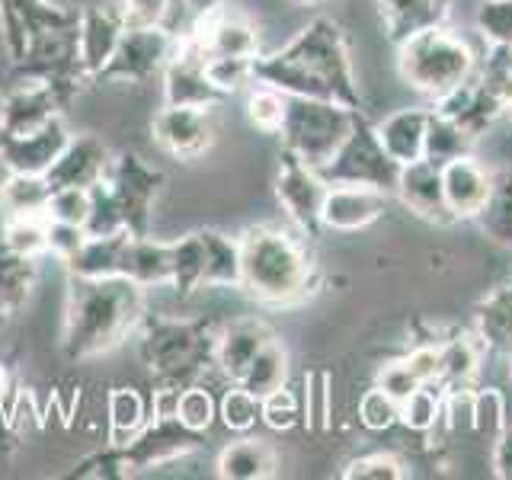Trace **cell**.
Masks as SVG:
<instances>
[{"mask_svg":"<svg viewBox=\"0 0 512 480\" xmlns=\"http://www.w3.org/2000/svg\"><path fill=\"white\" fill-rule=\"evenodd\" d=\"M253 84H269L285 96H311V100L365 109L346 32L330 16H314L279 52L256 55Z\"/></svg>","mask_w":512,"mask_h":480,"instance_id":"cell-1","label":"cell"},{"mask_svg":"<svg viewBox=\"0 0 512 480\" xmlns=\"http://www.w3.org/2000/svg\"><path fill=\"white\" fill-rule=\"evenodd\" d=\"M240 282L237 288L266 308H295L320 285V269L308 237L295 228L253 224L237 237Z\"/></svg>","mask_w":512,"mask_h":480,"instance_id":"cell-2","label":"cell"},{"mask_svg":"<svg viewBox=\"0 0 512 480\" xmlns=\"http://www.w3.org/2000/svg\"><path fill=\"white\" fill-rule=\"evenodd\" d=\"M144 320V288L125 276H71L61 346L71 359H96L119 349Z\"/></svg>","mask_w":512,"mask_h":480,"instance_id":"cell-3","label":"cell"},{"mask_svg":"<svg viewBox=\"0 0 512 480\" xmlns=\"http://www.w3.org/2000/svg\"><path fill=\"white\" fill-rule=\"evenodd\" d=\"M218 330L205 320H141V359L167 388L196 384L208 365H215Z\"/></svg>","mask_w":512,"mask_h":480,"instance_id":"cell-4","label":"cell"},{"mask_svg":"<svg viewBox=\"0 0 512 480\" xmlns=\"http://www.w3.org/2000/svg\"><path fill=\"white\" fill-rule=\"evenodd\" d=\"M477 61L471 42L445 23L429 26L397 45V71L404 84L429 100H439L464 84L477 71Z\"/></svg>","mask_w":512,"mask_h":480,"instance_id":"cell-5","label":"cell"},{"mask_svg":"<svg viewBox=\"0 0 512 480\" xmlns=\"http://www.w3.org/2000/svg\"><path fill=\"white\" fill-rule=\"evenodd\" d=\"M359 109H349L330 100H311V96H288L282 119V151L295 154L308 167L320 170L336 154V148L352 132Z\"/></svg>","mask_w":512,"mask_h":480,"instance_id":"cell-6","label":"cell"},{"mask_svg":"<svg viewBox=\"0 0 512 480\" xmlns=\"http://www.w3.org/2000/svg\"><path fill=\"white\" fill-rule=\"evenodd\" d=\"M327 183H359V186H375L394 196L400 164L384 151V144L378 138L375 122L365 116V109L356 112L352 132L346 141L336 148V154L317 170Z\"/></svg>","mask_w":512,"mask_h":480,"instance_id":"cell-7","label":"cell"},{"mask_svg":"<svg viewBox=\"0 0 512 480\" xmlns=\"http://www.w3.org/2000/svg\"><path fill=\"white\" fill-rule=\"evenodd\" d=\"M160 186H164V173L151 167L141 154L125 151L119 157H112L106 189L119 208L122 228L128 234H148Z\"/></svg>","mask_w":512,"mask_h":480,"instance_id":"cell-8","label":"cell"},{"mask_svg":"<svg viewBox=\"0 0 512 480\" xmlns=\"http://www.w3.org/2000/svg\"><path fill=\"white\" fill-rule=\"evenodd\" d=\"M176 32L167 26H128L116 52L100 71V80H122V84H148L154 74H164L176 48Z\"/></svg>","mask_w":512,"mask_h":480,"instance_id":"cell-9","label":"cell"},{"mask_svg":"<svg viewBox=\"0 0 512 480\" xmlns=\"http://www.w3.org/2000/svg\"><path fill=\"white\" fill-rule=\"evenodd\" d=\"M199 448V432H189L180 426L176 416H154V423L144 426L132 442L112 445V452L106 455V464L116 468L138 471V468H157L173 458H183Z\"/></svg>","mask_w":512,"mask_h":480,"instance_id":"cell-10","label":"cell"},{"mask_svg":"<svg viewBox=\"0 0 512 480\" xmlns=\"http://www.w3.org/2000/svg\"><path fill=\"white\" fill-rule=\"evenodd\" d=\"M330 183L314 167H308L295 154L282 151L276 173V199L295 231L304 237L320 234V208H324Z\"/></svg>","mask_w":512,"mask_h":480,"instance_id":"cell-11","label":"cell"},{"mask_svg":"<svg viewBox=\"0 0 512 480\" xmlns=\"http://www.w3.org/2000/svg\"><path fill=\"white\" fill-rule=\"evenodd\" d=\"M154 141L176 160H196L215 141V122L208 106H167L154 116Z\"/></svg>","mask_w":512,"mask_h":480,"instance_id":"cell-12","label":"cell"},{"mask_svg":"<svg viewBox=\"0 0 512 480\" xmlns=\"http://www.w3.org/2000/svg\"><path fill=\"white\" fill-rule=\"evenodd\" d=\"M61 109L64 100L55 84H48L42 77H26L0 100V135L39 132L48 122L61 119Z\"/></svg>","mask_w":512,"mask_h":480,"instance_id":"cell-13","label":"cell"},{"mask_svg":"<svg viewBox=\"0 0 512 480\" xmlns=\"http://www.w3.org/2000/svg\"><path fill=\"white\" fill-rule=\"evenodd\" d=\"M224 96L212 87V80L205 74V55L196 45V39L180 36L176 48L164 68V103L167 106H208L221 103Z\"/></svg>","mask_w":512,"mask_h":480,"instance_id":"cell-14","label":"cell"},{"mask_svg":"<svg viewBox=\"0 0 512 480\" xmlns=\"http://www.w3.org/2000/svg\"><path fill=\"white\" fill-rule=\"evenodd\" d=\"M388 199H391V192L375 189V186L330 183L324 196V208H320V228L336 231V234L362 231L388 212Z\"/></svg>","mask_w":512,"mask_h":480,"instance_id":"cell-15","label":"cell"},{"mask_svg":"<svg viewBox=\"0 0 512 480\" xmlns=\"http://www.w3.org/2000/svg\"><path fill=\"white\" fill-rule=\"evenodd\" d=\"M128 29L125 13L119 4H93L80 10V26H77V55L80 68L87 77H100L106 61L116 52L122 32Z\"/></svg>","mask_w":512,"mask_h":480,"instance_id":"cell-16","label":"cell"},{"mask_svg":"<svg viewBox=\"0 0 512 480\" xmlns=\"http://www.w3.org/2000/svg\"><path fill=\"white\" fill-rule=\"evenodd\" d=\"M112 170V151L96 135H71L64 144V151L45 173V180L52 189L77 186V189H93L100 186Z\"/></svg>","mask_w":512,"mask_h":480,"instance_id":"cell-17","label":"cell"},{"mask_svg":"<svg viewBox=\"0 0 512 480\" xmlns=\"http://www.w3.org/2000/svg\"><path fill=\"white\" fill-rule=\"evenodd\" d=\"M68 141H71V132H68V125H64V119L48 122L45 128L29 135H0V164L7 167V173L45 176Z\"/></svg>","mask_w":512,"mask_h":480,"instance_id":"cell-18","label":"cell"},{"mask_svg":"<svg viewBox=\"0 0 512 480\" xmlns=\"http://www.w3.org/2000/svg\"><path fill=\"white\" fill-rule=\"evenodd\" d=\"M432 109H436L439 116L452 119L471 141H477L480 135H487V128L503 116L500 100H496V96L484 87V80L477 77V71L464 80V84H458L455 90H448L445 96H439Z\"/></svg>","mask_w":512,"mask_h":480,"instance_id":"cell-19","label":"cell"},{"mask_svg":"<svg viewBox=\"0 0 512 480\" xmlns=\"http://www.w3.org/2000/svg\"><path fill=\"white\" fill-rule=\"evenodd\" d=\"M394 196L423 221H432V224H452L455 221L452 212H448V202H445L442 167L432 164V160H426V157L400 167Z\"/></svg>","mask_w":512,"mask_h":480,"instance_id":"cell-20","label":"cell"},{"mask_svg":"<svg viewBox=\"0 0 512 480\" xmlns=\"http://www.w3.org/2000/svg\"><path fill=\"white\" fill-rule=\"evenodd\" d=\"M442 186L445 202L455 221H474L490 199L493 189V170H487L477 157L464 154L448 160L442 167Z\"/></svg>","mask_w":512,"mask_h":480,"instance_id":"cell-21","label":"cell"},{"mask_svg":"<svg viewBox=\"0 0 512 480\" xmlns=\"http://www.w3.org/2000/svg\"><path fill=\"white\" fill-rule=\"evenodd\" d=\"M189 36L196 39L205 58H256L260 55V36L256 29L228 10H218L202 20H192Z\"/></svg>","mask_w":512,"mask_h":480,"instance_id":"cell-22","label":"cell"},{"mask_svg":"<svg viewBox=\"0 0 512 480\" xmlns=\"http://www.w3.org/2000/svg\"><path fill=\"white\" fill-rule=\"evenodd\" d=\"M272 333L263 320L256 317H240L234 324H228L224 330H218V340H215V368L228 378L231 384L240 381V375L247 372V365L253 362V356L260 352Z\"/></svg>","mask_w":512,"mask_h":480,"instance_id":"cell-23","label":"cell"},{"mask_svg":"<svg viewBox=\"0 0 512 480\" xmlns=\"http://www.w3.org/2000/svg\"><path fill=\"white\" fill-rule=\"evenodd\" d=\"M119 276L132 279L144 292L154 285H170L173 282V244L154 240L151 234H132L122 253Z\"/></svg>","mask_w":512,"mask_h":480,"instance_id":"cell-24","label":"cell"},{"mask_svg":"<svg viewBox=\"0 0 512 480\" xmlns=\"http://www.w3.org/2000/svg\"><path fill=\"white\" fill-rule=\"evenodd\" d=\"M429 106H407L397 109L391 116H384V122H378V138L400 167L420 160L426 151V128H429Z\"/></svg>","mask_w":512,"mask_h":480,"instance_id":"cell-25","label":"cell"},{"mask_svg":"<svg viewBox=\"0 0 512 480\" xmlns=\"http://www.w3.org/2000/svg\"><path fill=\"white\" fill-rule=\"evenodd\" d=\"M378 13L388 39L400 45L429 26L448 20V0H378Z\"/></svg>","mask_w":512,"mask_h":480,"instance_id":"cell-26","label":"cell"},{"mask_svg":"<svg viewBox=\"0 0 512 480\" xmlns=\"http://www.w3.org/2000/svg\"><path fill=\"white\" fill-rule=\"evenodd\" d=\"M487 346L480 343V336L461 333L452 340L439 343V388H474L480 375V362H484Z\"/></svg>","mask_w":512,"mask_h":480,"instance_id":"cell-27","label":"cell"},{"mask_svg":"<svg viewBox=\"0 0 512 480\" xmlns=\"http://www.w3.org/2000/svg\"><path fill=\"white\" fill-rule=\"evenodd\" d=\"M128 231L116 234H87L84 247H80L68 263L71 276L80 279H106V276H119L122 272V253L128 244Z\"/></svg>","mask_w":512,"mask_h":480,"instance_id":"cell-28","label":"cell"},{"mask_svg":"<svg viewBox=\"0 0 512 480\" xmlns=\"http://www.w3.org/2000/svg\"><path fill=\"white\" fill-rule=\"evenodd\" d=\"M276 468H279L276 452L263 439H250V436L224 445L218 455V477L224 480H266L279 474Z\"/></svg>","mask_w":512,"mask_h":480,"instance_id":"cell-29","label":"cell"},{"mask_svg":"<svg viewBox=\"0 0 512 480\" xmlns=\"http://www.w3.org/2000/svg\"><path fill=\"white\" fill-rule=\"evenodd\" d=\"M474 333L493 352L512 356V282L496 285L474 308Z\"/></svg>","mask_w":512,"mask_h":480,"instance_id":"cell-30","label":"cell"},{"mask_svg":"<svg viewBox=\"0 0 512 480\" xmlns=\"http://www.w3.org/2000/svg\"><path fill=\"white\" fill-rule=\"evenodd\" d=\"M477 228L484 231L493 244L512 250V167L493 170V189L477 218Z\"/></svg>","mask_w":512,"mask_h":480,"instance_id":"cell-31","label":"cell"},{"mask_svg":"<svg viewBox=\"0 0 512 480\" xmlns=\"http://www.w3.org/2000/svg\"><path fill=\"white\" fill-rule=\"evenodd\" d=\"M52 186L45 176L36 173H10L0 186V215L20 218V215H45Z\"/></svg>","mask_w":512,"mask_h":480,"instance_id":"cell-32","label":"cell"},{"mask_svg":"<svg viewBox=\"0 0 512 480\" xmlns=\"http://www.w3.org/2000/svg\"><path fill=\"white\" fill-rule=\"evenodd\" d=\"M285 381H288V352L279 343V336H272V340L253 356V362L247 365V372L240 375L237 384L256 397H266L269 391L282 388Z\"/></svg>","mask_w":512,"mask_h":480,"instance_id":"cell-33","label":"cell"},{"mask_svg":"<svg viewBox=\"0 0 512 480\" xmlns=\"http://www.w3.org/2000/svg\"><path fill=\"white\" fill-rule=\"evenodd\" d=\"M148 426V400L135 388H112L109 391V442L125 445Z\"/></svg>","mask_w":512,"mask_h":480,"instance_id":"cell-34","label":"cell"},{"mask_svg":"<svg viewBox=\"0 0 512 480\" xmlns=\"http://www.w3.org/2000/svg\"><path fill=\"white\" fill-rule=\"evenodd\" d=\"M180 295H196L205 288V237L192 231L173 240V282Z\"/></svg>","mask_w":512,"mask_h":480,"instance_id":"cell-35","label":"cell"},{"mask_svg":"<svg viewBox=\"0 0 512 480\" xmlns=\"http://www.w3.org/2000/svg\"><path fill=\"white\" fill-rule=\"evenodd\" d=\"M471 138L461 132V128L452 122V119H445L439 116L436 109L429 112V128H426V151L423 157L432 160V164H439L445 167L448 160H455V157H464V154H471Z\"/></svg>","mask_w":512,"mask_h":480,"instance_id":"cell-36","label":"cell"},{"mask_svg":"<svg viewBox=\"0 0 512 480\" xmlns=\"http://www.w3.org/2000/svg\"><path fill=\"white\" fill-rule=\"evenodd\" d=\"M7 247L23 260H39L48 253V215H20L4 218Z\"/></svg>","mask_w":512,"mask_h":480,"instance_id":"cell-37","label":"cell"},{"mask_svg":"<svg viewBox=\"0 0 512 480\" xmlns=\"http://www.w3.org/2000/svg\"><path fill=\"white\" fill-rule=\"evenodd\" d=\"M477 77L500 100L503 116L512 112V45H490L487 58L477 61Z\"/></svg>","mask_w":512,"mask_h":480,"instance_id":"cell-38","label":"cell"},{"mask_svg":"<svg viewBox=\"0 0 512 480\" xmlns=\"http://www.w3.org/2000/svg\"><path fill=\"white\" fill-rule=\"evenodd\" d=\"M285 106H288V96L269 84H253L247 93V119L253 128H260L266 135H279Z\"/></svg>","mask_w":512,"mask_h":480,"instance_id":"cell-39","label":"cell"},{"mask_svg":"<svg viewBox=\"0 0 512 480\" xmlns=\"http://www.w3.org/2000/svg\"><path fill=\"white\" fill-rule=\"evenodd\" d=\"M218 416V404L208 388H202V384H186V388H180V394H176V420H180V426H186L189 432H202L215 423Z\"/></svg>","mask_w":512,"mask_h":480,"instance_id":"cell-40","label":"cell"},{"mask_svg":"<svg viewBox=\"0 0 512 480\" xmlns=\"http://www.w3.org/2000/svg\"><path fill=\"white\" fill-rule=\"evenodd\" d=\"M442 420V388L420 384L404 404H400V423L413 432H432Z\"/></svg>","mask_w":512,"mask_h":480,"instance_id":"cell-41","label":"cell"},{"mask_svg":"<svg viewBox=\"0 0 512 480\" xmlns=\"http://www.w3.org/2000/svg\"><path fill=\"white\" fill-rule=\"evenodd\" d=\"M218 416L228 432H237V436H247V432L260 423V397L250 394L247 388H234L224 391V397L218 400Z\"/></svg>","mask_w":512,"mask_h":480,"instance_id":"cell-42","label":"cell"},{"mask_svg":"<svg viewBox=\"0 0 512 480\" xmlns=\"http://www.w3.org/2000/svg\"><path fill=\"white\" fill-rule=\"evenodd\" d=\"M346 480H407L410 468L391 452H372L362 458H352L343 471Z\"/></svg>","mask_w":512,"mask_h":480,"instance_id":"cell-43","label":"cell"},{"mask_svg":"<svg viewBox=\"0 0 512 480\" xmlns=\"http://www.w3.org/2000/svg\"><path fill=\"white\" fill-rule=\"evenodd\" d=\"M359 423L368 432H388L400 423V400H394L388 391H381L378 384L368 388L359 400Z\"/></svg>","mask_w":512,"mask_h":480,"instance_id":"cell-44","label":"cell"},{"mask_svg":"<svg viewBox=\"0 0 512 480\" xmlns=\"http://www.w3.org/2000/svg\"><path fill=\"white\" fill-rule=\"evenodd\" d=\"M90 208H93V192L90 189L64 186V189H52V199H48L45 215L52 218V221L80 224V228H87Z\"/></svg>","mask_w":512,"mask_h":480,"instance_id":"cell-45","label":"cell"},{"mask_svg":"<svg viewBox=\"0 0 512 480\" xmlns=\"http://www.w3.org/2000/svg\"><path fill=\"white\" fill-rule=\"evenodd\" d=\"M205 74L221 96L253 84V58H205Z\"/></svg>","mask_w":512,"mask_h":480,"instance_id":"cell-46","label":"cell"},{"mask_svg":"<svg viewBox=\"0 0 512 480\" xmlns=\"http://www.w3.org/2000/svg\"><path fill=\"white\" fill-rule=\"evenodd\" d=\"M260 420L272 429V432H288L301 423V404L298 397L282 384V388L269 391L266 397H260Z\"/></svg>","mask_w":512,"mask_h":480,"instance_id":"cell-47","label":"cell"},{"mask_svg":"<svg viewBox=\"0 0 512 480\" xmlns=\"http://www.w3.org/2000/svg\"><path fill=\"white\" fill-rule=\"evenodd\" d=\"M477 29L490 45H512V0H480Z\"/></svg>","mask_w":512,"mask_h":480,"instance_id":"cell-48","label":"cell"},{"mask_svg":"<svg viewBox=\"0 0 512 480\" xmlns=\"http://www.w3.org/2000/svg\"><path fill=\"white\" fill-rule=\"evenodd\" d=\"M506 423V397L496 388H474V429L493 439Z\"/></svg>","mask_w":512,"mask_h":480,"instance_id":"cell-49","label":"cell"},{"mask_svg":"<svg viewBox=\"0 0 512 480\" xmlns=\"http://www.w3.org/2000/svg\"><path fill=\"white\" fill-rule=\"evenodd\" d=\"M375 384L381 391H388L394 400H404L420 388V378L413 375V368L407 365V359H394V362H388V365H381L378 368V378H375Z\"/></svg>","mask_w":512,"mask_h":480,"instance_id":"cell-50","label":"cell"},{"mask_svg":"<svg viewBox=\"0 0 512 480\" xmlns=\"http://www.w3.org/2000/svg\"><path fill=\"white\" fill-rule=\"evenodd\" d=\"M84 240H87V228L48 218V253H52L58 263H68L71 256L84 247Z\"/></svg>","mask_w":512,"mask_h":480,"instance_id":"cell-51","label":"cell"},{"mask_svg":"<svg viewBox=\"0 0 512 480\" xmlns=\"http://www.w3.org/2000/svg\"><path fill=\"white\" fill-rule=\"evenodd\" d=\"M442 420L452 429H474V388L442 391Z\"/></svg>","mask_w":512,"mask_h":480,"instance_id":"cell-52","label":"cell"},{"mask_svg":"<svg viewBox=\"0 0 512 480\" xmlns=\"http://www.w3.org/2000/svg\"><path fill=\"white\" fill-rule=\"evenodd\" d=\"M180 0H122L128 26H167V16Z\"/></svg>","mask_w":512,"mask_h":480,"instance_id":"cell-53","label":"cell"},{"mask_svg":"<svg viewBox=\"0 0 512 480\" xmlns=\"http://www.w3.org/2000/svg\"><path fill=\"white\" fill-rule=\"evenodd\" d=\"M404 359L413 368V375L420 378V384H436V388H439V343L416 346Z\"/></svg>","mask_w":512,"mask_h":480,"instance_id":"cell-54","label":"cell"},{"mask_svg":"<svg viewBox=\"0 0 512 480\" xmlns=\"http://www.w3.org/2000/svg\"><path fill=\"white\" fill-rule=\"evenodd\" d=\"M493 477L512 480V423L503 426L500 436H493V455H490Z\"/></svg>","mask_w":512,"mask_h":480,"instance_id":"cell-55","label":"cell"},{"mask_svg":"<svg viewBox=\"0 0 512 480\" xmlns=\"http://www.w3.org/2000/svg\"><path fill=\"white\" fill-rule=\"evenodd\" d=\"M327 378L324 375H314L308 381V394H304V410H308V423L314 426H324L327 423V391H324Z\"/></svg>","mask_w":512,"mask_h":480,"instance_id":"cell-56","label":"cell"},{"mask_svg":"<svg viewBox=\"0 0 512 480\" xmlns=\"http://www.w3.org/2000/svg\"><path fill=\"white\" fill-rule=\"evenodd\" d=\"M228 0H180V7H186V13L192 20H202V16H212L218 10H224Z\"/></svg>","mask_w":512,"mask_h":480,"instance_id":"cell-57","label":"cell"},{"mask_svg":"<svg viewBox=\"0 0 512 480\" xmlns=\"http://www.w3.org/2000/svg\"><path fill=\"white\" fill-rule=\"evenodd\" d=\"M7 391H10V375H7V368L0 365V400L7 397Z\"/></svg>","mask_w":512,"mask_h":480,"instance_id":"cell-58","label":"cell"},{"mask_svg":"<svg viewBox=\"0 0 512 480\" xmlns=\"http://www.w3.org/2000/svg\"><path fill=\"white\" fill-rule=\"evenodd\" d=\"M288 4H295V7H320V4H327V0H288Z\"/></svg>","mask_w":512,"mask_h":480,"instance_id":"cell-59","label":"cell"},{"mask_svg":"<svg viewBox=\"0 0 512 480\" xmlns=\"http://www.w3.org/2000/svg\"><path fill=\"white\" fill-rule=\"evenodd\" d=\"M7 314H13V308H10V301H7L4 295H0V320H4Z\"/></svg>","mask_w":512,"mask_h":480,"instance_id":"cell-60","label":"cell"},{"mask_svg":"<svg viewBox=\"0 0 512 480\" xmlns=\"http://www.w3.org/2000/svg\"><path fill=\"white\" fill-rule=\"evenodd\" d=\"M103 4H119L122 7V0H103Z\"/></svg>","mask_w":512,"mask_h":480,"instance_id":"cell-61","label":"cell"},{"mask_svg":"<svg viewBox=\"0 0 512 480\" xmlns=\"http://www.w3.org/2000/svg\"><path fill=\"white\" fill-rule=\"evenodd\" d=\"M509 359H512V356H509ZM509 375H512V365H509Z\"/></svg>","mask_w":512,"mask_h":480,"instance_id":"cell-62","label":"cell"},{"mask_svg":"<svg viewBox=\"0 0 512 480\" xmlns=\"http://www.w3.org/2000/svg\"><path fill=\"white\" fill-rule=\"evenodd\" d=\"M509 119H512V112H509Z\"/></svg>","mask_w":512,"mask_h":480,"instance_id":"cell-63","label":"cell"}]
</instances>
